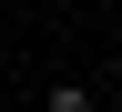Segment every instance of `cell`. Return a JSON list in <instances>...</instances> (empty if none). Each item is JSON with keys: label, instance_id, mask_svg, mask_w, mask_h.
Segmentation results:
<instances>
[{"label": "cell", "instance_id": "obj_1", "mask_svg": "<svg viewBox=\"0 0 122 112\" xmlns=\"http://www.w3.org/2000/svg\"><path fill=\"white\" fill-rule=\"evenodd\" d=\"M41 112H102V102H92V82H51V92H41Z\"/></svg>", "mask_w": 122, "mask_h": 112}]
</instances>
